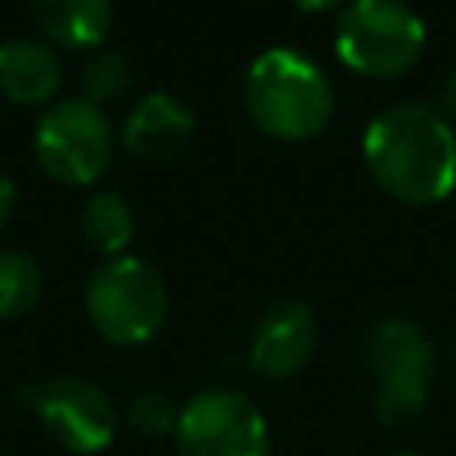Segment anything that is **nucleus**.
Listing matches in <instances>:
<instances>
[{
    "mask_svg": "<svg viewBox=\"0 0 456 456\" xmlns=\"http://www.w3.org/2000/svg\"><path fill=\"white\" fill-rule=\"evenodd\" d=\"M196 132L192 107L171 93H146L125 118V146L150 164L178 157Z\"/></svg>",
    "mask_w": 456,
    "mask_h": 456,
    "instance_id": "10",
    "label": "nucleus"
},
{
    "mask_svg": "<svg viewBox=\"0 0 456 456\" xmlns=\"http://www.w3.org/2000/svg\"><path fill=\"white\" fill-rule=\"evenodd\" d=\"M428 28L399 0H349L335 25V50L346 68L367 78H392L417 64Z\"/></svg>",
    "mask_w": 456,
    "mask_h": 456,
    "instance_id": "4",
    "label": "nucleus"
},
{
    "mask_svg": "<svg viewBox=\"0 0 456 456\" xmlns=\"http://www.w3.org/2000/svg\"><path fill=\"white\" fill-rule=\"evenodd\" d=\"M43 296V271L21 249H0V317H25Z\"/></svg>",
    "mask_w": 456,
    "mask_h": 456,
    "instance_id": "14",
    "label": "nucleus"
},
{
    "mask_svg": "<svg viewBox=\"0 0 456 456\" xmlns=\"http://www.w3.org/2000/svg\"><path fill=\"white\" fill-rule=\"evenodd\" d=\"M11 210H14V182L0 171V224L11 217Z\"/></svg>",
    "mask_w": 456,
    "mask_h": 456,
    "instance_id": "18",
    "label": "nucleus"
},
{
    "mask_svg": "<svg viewBox=\"0 0 456 456\" xmlns=\"http://www.w3.org/2000/svg\"><path fill=\"white\" fill-rule=\"evenodd\" d=\"M242 100L253 125L285 142L324 132L335 110V93L324 71L289 46H271L249 64Z\"/></svg>",
    "mask_w": 456,
    "mask_h": 456,
    "instance_id": "2",
    "label": "nucleus"
},
{
    "mask_svg": "<svg viewBox=\"0 0 456 456\" xmlns=\"http://www.w3.org/2000/svg\"><path fill=\"white\" fill-rule=\"evenodd\" d=\"M32 18L61 46H96L110 28V0H32Z\"/></svg>",
    "mask_w": 456,
    "mask_h": 456,
    "instance_id": "12",
    "label": "nucleus"
},
{
    "mask_svg": "<svg viewBox=\"0 0 456 456\" xmlns=\"http://www.w3.org/2000/svg\"><path fill=\"white\" fill-rule=\"evenodd\" d=\"M132 210L118 192H93L78 214L82 239L107 256H121V249L132 242Z\"/></svg>",
    "mask_w": 456,
    "mask_h": 456,
    "instance_id": "13",
    "label": "nucleus"
},
{
    "mask_svg": "<svg viewBox=\"0 0 456 456\" xmlns=\"http://www.w3.org/2000/svg\"><path fill=\"white\" fill-rule=\"evenodd\" d=\"M317 349V317L299 299H278L264 310L253 331L249 363L271 381L299 374Z\"/></svg>",
    "mask_w": 456,
    "mask_h": 456,
    "instance_id": "9",
    "label": "nucleus"
},
{
    "mask_svg": "<svg viewBox=\"0 0 456 456\" xmlns=\"http://www.w3.org/2000/svg\"><path fill=\"white\" fill-rule=\"evenodd\" d=\"M178 417H182V406L167 395V392H157V388H146L139 392L132 403H128V424L150 438H160V435H175L178 428Z\"/></svg>",
    "mask_w": 456,
    "mask_h": 456,
    "instance_id": "16",
    "label": "nucleus"
},
{
    "mask_svg": "<svg viewBox=\"0 0 456 456\" xmlns=\"http://www.w3.org/2000/svg\"><path fill=\"white\" fill-rule=\"evenodd\" d=\"M370 178L403 203H438L456 185V132L438 107L406 100L381 110L363 132Z\"/></svg>",
    "mask_w": 456,
    "mask_h": 456,
    "instance_id": "1",
    "label": "nucleus"
},
{
    "mask_svg": "<svg viewBox=\"0 0 456 456\" xmlns=\"http://www.w3.org/2000/svg\"><path fill=\"white\" fill-rule=\"evenodd\" d=\"M452 363H456V342H452Z\"/></svg>",
    "mask_w": 456,
    "mask_h": 456,
    "instance_id": "20",
    "label": "nucleus"
},
{
    "mask_svg": "<svg viewBox=\"0 0 456 456\" xmlns=\"http://www.w3.org/2000/svg\"><path fill=\"white\" fill-rule=\"evenodd\" d=\"M64 68L57 53L39 39H7L0 43V89L14 103H43L61 89Z\"/></svg>",
    "mask_w": 456,
    "mask_h": 456,
    "instance_id": "11",
    "label": "nucleus"
},
{
    "mask_svg": "<svg viewBox=\"0 0 456 456\" xmlns=\"http://www.w3.org/2000/svg\"><path fill=\"white\" fill-rule=\"evenodd\" d=\"M399 456H417V452H399Z\"/></svg>",
    "mask_w": 456,
    "mask_h": 456,
    "instance_id": "21",
    "label": "nucleus"
},
{
    "mask_svg": "<svg viewBox=\"0 0 456 456\" xmlns=\"http://www.w3.org/2000/svg\"><path fill=\"white\" fill-rule=\"evenodd\" d=\"M438 110H442V118L452 125L456 121V68L445 75V82H442V89H438Z\"/></svg>",
    "mask_w": 456,
    "mask_h": 456,
    "instance_id": "17",
    "label": "nucleus"
},
{
    "mask_svg": "<svg viewBox=\"0 0 456 456\" xmlns=\"http://www.w3.org/2000/svg\"><path fill=\"white\" fill-rule=\"evenodd\" d=\"M21 403H28L43 431L68 452L89 456L114 442L118 413L110 395L75 374H57L43 385H25Z\"/></svg>",
    "mask_w": 456,
    "mask_h": 456,
    "instance_id": "8",
    "label": "nucleus"
},
{
    "mask_svg": "<svg viewBox=\"0 0 456 456\" xmlns=\"http://www.w3.org/2000/svg\"><path fill=\"white\" fill-rule=\"evenodd\" d=\"M128 78H132V68H128V57L121 50H96L82 64V93L96 107L103 100H118L125 93Z\"/></svg>",
    "mask_w": 456,
    "mask_h": 456,
    "instance_id": "15",
    "label": "nucleus"
},
{
    "mask_svg": "<svg viewBox=\"0 0 456 456\" xmlns=\"http://www.w3.org/2000/svg\"><path fill=\"white\" fill-rule=\"evenodd\" d=\"M178 456H271V431L256 403L235 388H210L182 406Z\"/></svg>",
    "mask_w": 456,
    "mask_h": 456,
    "instance_id": "7",
    "label": "nucleus"
},
{
    "mask_svg": "<svg viewBox=\"0 0 456 456\" xmlns=\"http://www.w3.org/2000/svg\"><path fill=\"white\" fill-rule=\"evenodd\" d=\"M32 146H36L39 164L57 182L89 185L107 171L114 157V132H110L107 114L86 96H78V100L53 103L36 121Z\"/></svg>",
    "mask_w": 456,
    "mask_h": 456,
    "instance_id": "6",
    "label": "nucleus"
},
{
    "mask_svg": "<svg viewBox=\"0 0 456 456\" xmlns=\"http://www.w3.org/2000/svg\"><path fill=\"white\" fill-rule=\"evenodd\" d=\"M367 367L378 374V417L385 424L413 420L435 378V346L428 331L406 317H385L363 342Z\"/></svg>",
    "mask_w": 456,
    "mask_h": 456,
    "instance_id": "5",
    "label": "nucleus"
},
{
    "mask_svg": "<svg viewBox=\"0 0 456 456\" xmlns=\"http://www.w3.org/2000/svg\"><path fill=\"white\" fill-rule=\"evenodd\" d=\"M342 4H349V0H296V7L299 11H335V7H342Z\"/></svg>",
    "mask_w": 456,
    "mask_h": 456,
    "instance_id": "19",
    "label": "nucleus"
},
{
    "mask_svg": "<svg viewBox=\"0 0 456 456\" xmlns=\"http://www.w3.org/2000/svg\"><path fill=\"white\" fill-rule=\"evenodd\" d=\"M86 314L114 346L150 342L167 317V285L153 264L139 256H110L86 285Z\"/></svg>",
    "mask_w": 456,
    "mask_h": 456,
    "instance_id": "3",
    "label": "nucleus"
}]
</instances>
